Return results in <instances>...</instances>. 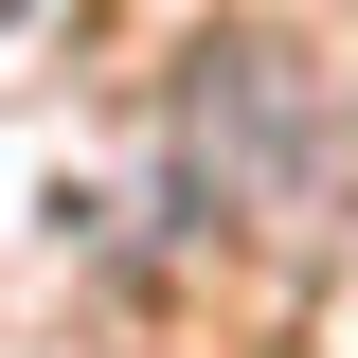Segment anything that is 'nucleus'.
<instances>
[{
  "label": "nucleus",
  "mask_w": 358,
  "mask_h": 358,
  "mask_svg": "<svg viewBox=\"0 0 358 358\" xmlns=\"http://www.w3.org/2000/svg\"><path fill=\"white\" fill-rule=\"evenodd\" d=\"M0 18H36V0H0Z\"/></svg>",
  "instance_id": "f257e3e1"
}]
</instances>
